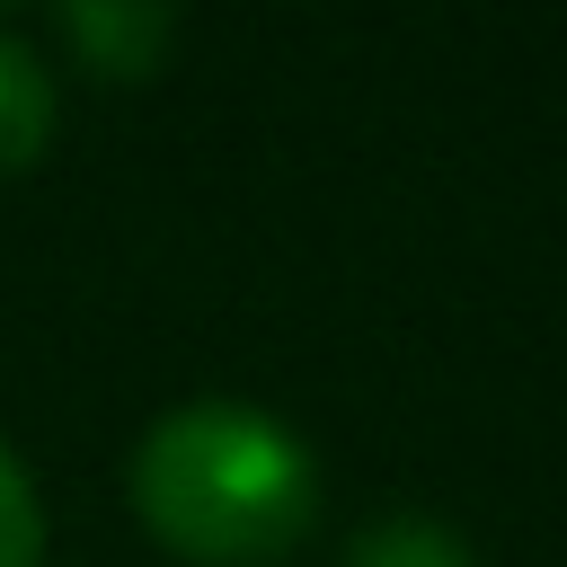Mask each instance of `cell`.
<instances>
[{
    "label": "cell",
    "instance_id": "cell-1",
    "mask_svg": "<svg viewBox=\"0 0 567 567\" xmlns=\"http://www.w3.org/2000/svg\"><path fill=\"white\" fill-rule=\"evenodd\" d=\"M133 505L177 558L257 567L310 532L319 461L257 399H186L133 443Z\"/></svg>",
    "mask_w": 567,
    "mask_h": 567
},
{
    "label": "cell",
    "instance_id": "cell-2",
    "mask_svg": "<svg viewBox=\"0 0 567 567\" xmlns=\"http://www.w3.org/2000/svg\"><path fill=\"white\" fill-rule=\"evenodd\" d=\"M44 133H53V80L18 35H0V177L27 168L44 151Z\"/></svg>",
    "mask_w": 567,
    "mask_h": 567
},
{
    "label": "cell",
    "instance_id": "cell-3",
    "mask_svg": "<svg viewBox=\"0 0 567 567\" xmlns=\"http://www.w3.org/2000/svg\"><path fill=\"white\" fill-rule=\"evenodd\" d=\"M346 567H478L470 540L434 514H372L354 540H346Z\"/></svg>",
    "mask_w": 567,
    "mask_h": 567
},
{
    "label": "cell",
    "instance_id": "cell-4",
    "mask_svg": "<svg viewBox=\"0 0 567 567\" xmlns=\"http://www.w3.org/2000/svg\"><path fill=\"white\" fill-rule=\"evenodd\" d=\"M71 35L89 53H106V71H142L151 44L168 35V18L159 9H71Z\"/></svg>",
    "mask_w": 567,
    "mask_h": 567
},
{
    "label": "cell",
    "instance_id": "cell-5",
    "mask_svg": "<svg viewBox=\"0 0 567 567\" xmlns=\"http://www.w3.org/2000/svg\"><path fill=\"white\" fill-rule=\"evenodd\" d=\"M35 558H44V505H35L27 461L0 443V567H35Z\"/></svg>",
    "mask_w": 567,
    "mask_h": 567
}]
</instances>
